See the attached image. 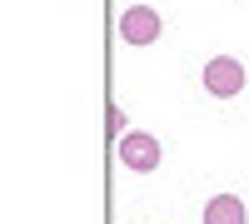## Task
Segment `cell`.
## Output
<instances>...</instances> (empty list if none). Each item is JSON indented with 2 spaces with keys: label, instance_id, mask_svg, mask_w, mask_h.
Wrapping results in <instances>:
<instances>
[{
  "label": "cell",
  "instance_id": "6da1fadb",
  "mask_svg": "<svg viewBox=\"0 0 249 224\" xmlns=\"http://www.w3.org/2000/svg\"><path fill=\"white\" fill-rule=\"evenodd\" d=\"M115 155H120V165L130 170V174H155L160 159H164V145H160L150 130H130L124 139H115Z\"/></svg>",
  "mask_w": 249,
  "mask_h": 224
},
{
  "label": "cell",
  "instance_id": "7a4b0ae2",
  "mask_svg": "<svg viewBox=\"0 0 249 224\" xmlns=\"http://www.w3.org/2000/svg\"><path fill=\"white\" fill-rule=\"evenodd\" d=\"M199 85L210 90L214 100H234L244 90V65L234 55H214V60H204V70H199Z\"/></svg>",
  "mask_w": 249,
  "mask_h": 224
},
{
  "label": "cell",
  "instance_id": "3957f363",
  "mask_svg": "<svg viewBox=\"0 0 249 224\" xmlns=\"http://www.w3.org/2000/svg\"><path fill=\"white\" fill-rule=\"evenodd\" d=\"M164 35V20L155 5H124L120 10V40L124 45H155Z\"/></svg>",
  "mask_w": 249,
  "mask_h": 224
},
{
  "label": "cell",
  "instance_id": "277c9868",
  "mask_svg": "<svg viewBox=\"0 0 249 224\" xmlns=\"http://www.w3.org/2000/svg\"><path fill=\"white\" fill-rule=\"evenodd\" d=\"M199 224H249V209H244V199L239 194H214L210 205H204V214H199Z\"/></svg>",
  "mask_w": 249,
  "mask_h": 224
},
{
  "label": "cell",
  "instance_id": "5b68a950",
  "mask_svg": "<svg viewBox=\"0 0 249 224\" xmlns=\"http://www.w3.org/2000/svg\"><path fill=\"white\" fill-rule=\"evenodd\" d=\"M124 135H130V115H124L115 100H110V110H105V139L115 145V139H124Z\"/></svg>",
  "mask_w": 249,
  "mask_h": 224
}]
</instances>
